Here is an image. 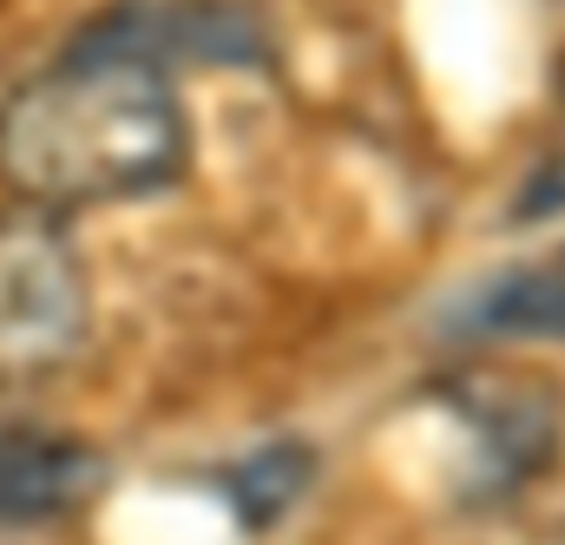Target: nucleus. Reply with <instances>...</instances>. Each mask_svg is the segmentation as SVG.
<instances>
[{
  "instance_id": "nucleus-4",
  "label": "nucleus",
  "mask_w": 565,
  "mask_h": 545,
  "mask_svg": "<svg viewBox=\"0 0 565 545\" xmlns=\"http://www.w3.org/2000/svg\"><path fill=\"white\" fill-rule=\"evenodd\" d=\"M454 322L467 335H533V342H565V244L546 257H526L493 282L467 289Z\"/></svg>"
},
{
  "instance_id": "nucleus-3",
  "label": "nucleus",
  "mask_w": 565,
  "mask_h": 545,
  "mask_svg": "<svg viewBox=\"0 0 565 545\" xmlns=\"http://www.w3.org/2000/svg\"><path fill=\"white\" fill-rule=\"evenodd\" d=\"M106 493V453L40 420H0V526L33 533L79 520Z\"/></svg>"
},
{
  "instance_id": "nucleus-1",
  "label": "nucleus",
  "mask_w": 565,
  "mask_h": 545,
  "mask_svg": "<svg viewBox=\"0 0 565 545\" xmlns=\"http://www.w3.org/2000/svg\"><path fill=\"white\" fill-rule=\"evenodd\" d=\"M191 171V113L164 60L93 20L0 99V191L46 217L113 211Z\"/></svg>"
},
{
  "instance_id": "nucleus-5",
  "label": "nucleus",
  "mask_w": 565,
  "mask_h": 545,
  "mask_svg": "<svg viewBox=\"0 0 565 545\" xmlns=\"http://www.w3.org/2000/svg\"><path fill=\"white\" fill-rule=\"evenodd\" d=\"M513 217H526V224L565 217V93H559L553 126H546V145H540V158H533V171H526V184H520Z\"/></svg>"
},
{
  "instance_id": "nucleus-2",
  "label": "nucleus",
  "mask_w": 565,
  "mask_h": 545,
  "mask_svg": "<svg viewBox=\"0 0 565 545\" xmlns=\"http://www.w3.org/2000/svg\"><path fill=\"white\" fill-rule=\"evenodd\" d=\"M93 335V276L66 217L0 204V388L60 375Z\"/></svg>"
}]
</instances>
